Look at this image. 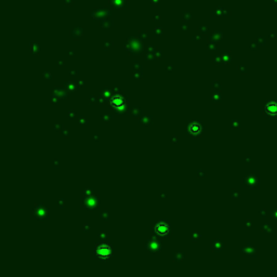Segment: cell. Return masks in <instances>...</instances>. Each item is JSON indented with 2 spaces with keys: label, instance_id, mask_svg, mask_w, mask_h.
I'll return each instance as SVG.
<instances>
[{
  "label": "cell",
  "instance_id": "6da1fadb",
  "mask_svg": "<svg viewBox=\"0 0 277 277\" xmlns=\"http://www.w3.org/2000/svg\"><path fill=\"white\" fill-rule=\"evenodd\" d=\"M95 253H97V255L100 259H107V258H109L112 255V248L108 245L102 244L97 248Z\"/></svg>",
  "mask_w": 277,
  "mask_h": 277
},
{
  "label": "cell",
  "instance_id": "7a4b0ae2",
  "mask_svg": "<svg viewBox=\"0 0 277 277\" xmlns=\"http://www.w3.org/2000/svg\"><path fill=\"white\" fill-rule=\"evenodd\" d=\"M109 103H110L112 106H114L115 108L121 109L124 107V99H122V97H120V95H116L113 99H110Z\"/></svg>",
  "mask_w": 277,
  "mask_h": 277
},
{
  "label": "cell",
  "instance_id": "3957f363",
  "mask_svg": "<svg viewBox=\"0 0 277 277\" xmlns=\"http://www.w3.org/2000/svg\"><path fill=\"white\" fill-rule=\"evenodd\" d=\"M155 229H156V232H157L159 235H167V234L169 233L168 224H167V223H165V222L157 223V225H156Z\"/></svg>",
  "mask_w": 277,
  "mask_h": 277
}]
</instances>
